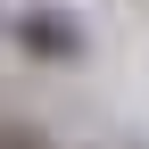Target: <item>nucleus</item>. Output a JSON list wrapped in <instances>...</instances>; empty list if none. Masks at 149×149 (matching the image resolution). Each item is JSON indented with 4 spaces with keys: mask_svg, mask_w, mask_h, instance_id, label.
I'll return each instance as SVG.
<instances>
[{
    "mask_svg": "<svg viewBox=\"0 0 149 149\" xmlns=\"http://www.w3.org/2000/svg\"><path fill=\"white\" fill-rule=\"evenodd\" d=\"M25 50H74V33L58 17H25Z\"/></svg>",
    "mask_w": 149,
    "mask_h": 149,
    "instance_id": "obj_1",
    "label": "nucleus"
},
{
    "mask_svg": "<svg viewBox=\"0 0 149 149\" xmlns=\"http://www.w3.org/2000/svg\"><path fill=\"white\" fill-rule=\"evenodd\" d=\"M0 149H33V141H0Z\"/></svg>",
    "mask_w": 149,
    "mask_h": 149,
    "instance_id": "obj_2",
    "label": "nucleus"
}]
</instances>
